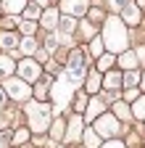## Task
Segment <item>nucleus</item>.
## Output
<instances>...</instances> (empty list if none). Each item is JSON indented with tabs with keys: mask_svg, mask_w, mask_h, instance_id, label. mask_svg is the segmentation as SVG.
<instances>
[{
	"mask_svg": "<svg viewBox=\"0 0 145 148\" xmlns=\"http://www.w3.org/2000/svg\"><path fill=\"white\" fill-rule=\"evenodd\" d=\"M84 135V119L82 114H74L71 111L69 119H66V135H63V143H79Z\"/></svg>",
	"mask_w": 145,
	"mask_h": 148,
	"instance_id": "nucleus-7",
	"label": "nucleus"
},
{
	"mask_svg": "<svg viewBox=\"0 0 145 148\" xmlns=\"http://www.w3.org/2000/svg\"><path fill=\"white\" fill-rule=\"evenodd\" d=\"M58 45H61V37H58V32H48V37H45V50L48 53H56L58 50Z\"/></svg>",
	"mask_w": 145,
	"mask_h": 148,
	"instance_id": "nucleus-29",
	"label": "nucleus"
},
{
	"mask_svg": "<svg viewBox=\"0 0 145 148\" xmlns=\"http://www.w3.org/2000/svg\"><path fill=\"white\" fill-rule=\"evenodd\" d=\"M119 87H124V71H106L103 74V90H111V92H116Z\"/></svg>",
	"mask_w": 145,
	"mask_h": 148,
	"instance_id": "nucleus-13",
	"label": "nucleus"
},
{
	"mask_svg": "<svg viewBox=\"0 0 145 148\" xmlns=\"http://www.w3.org/2000/svg\"><path fill=\"white\" fill-rule=\"evenodd\" d=\"M87 18H90V21H106V16H103V11L100 8H93V11H87Z\"/></svg>",
	"mask_w": 145,
	"mask_h": 148,
	"instance_id": "nucleus-35",
	"label": "nucleus"
},
{
	"mask_svg": "<svg viewBox=\"0 0 145 148\" xmlns=\"http://www.w3.org/2000/svg\"><path fill=\"white\" fill-rule=\"evenodd\" d=\"M19 37H16L13 32H5V29H0V48H3V53H8V50H16L19 48Z\"/></svg>",
	"mask_w": 145,
	"mask_h": 148,
	"instance_id": "nucleus-17",
	"label": "nucleus"
},
{
	"mask_svg": "<svg viewBox=\"0 0 145 148\" xmlns=\"http://www.w3.org/2000/svg\"><path fill=\"white\" fill-rule=\"evenodd\" d=\"M21 16L27 18V21H40V16H42V11H40V5L37 3H29L24 11H21Z\"/></svg>",
	"mask_w": 145,
	"mask_h": 148,
	"instance_id": "nucleus-28",
	"label": "nucleus"
},
{
	"mask_svg": "<svg viewBox=\"0 0 145 148\" xmlns=\"http://www.w3.org/2000/svg\"><path fill=\"white\" fill-rule=\"evenodd\" d=\"M34 3H37V5L42 8V5H48V3H50V0H34Z\"/></svg>",
	"mask_w": 145,
	"mask_h": 148,
	"instance_id": "nucleus-41",
	"label": "nucleus"
},
{
	"mask_svg": "<svg viewBox=\"0 0 145 148\" xmlns=\"http://www.w3.org/2000/svg\"><path fill=\"white\" fill-rule=\"evenodd\" d=\"M40 74H42V64H37L34 58H21L19 64H16V77H21L29 85L40 82Z\"/></svg>",
	"mask_w": 145,
	"mask_h": 148,
	"instance_id": "nucleus-6",
	"label": "nucleus"
},
{
	"mask_svg": "<svg viewBox=\"0 0 145 148\" xmlns=\"http://www.w3.org/2000/svg\"><path fill=\"white\" fill-rule=\"evenodd\" d=\"M124 143H127V148H140V145H142V143H140V135H137V132H129V138H127Z\"/></svg>",
	"mask_w": 145,
	"mask_h": 148,
	"instance_id": "nucleus-37",
	"label": "nucleus"
},
{
	"mask_svg": "<svg viewBox=\"0 0 145 148\" xmlns=\"http://www.w3.org/2000/svg\"><path fill=\"white\" fill-rule=\"evenodd\" d=\"M27 8V0H3V11L8 16H19Z\"/></svg>",
	"mask_w": 145,
	"mask_h": 148,
	"instance_id": "nucleus-22",
	"label": "nucleus"
},
{
	"mask_svg": "<svg viewBox=\"0 0 145 148\" xmlns=\"http://www.w3.org/2000/svg\"><path fill=\"white\" fill-rule=\"evenodd\" d=\"M40 50V42H37V37H24V40L19 42V56H27V58H32L34 53Z\"/></svg>",
	"mask_w": 145,
	"mask_h": 148,
	"instance_id": "nucleus-16",
	"label": "nucleus"
},
{
	"mask_svg": "<svg viewBox=\"0 0 145 148\" xmlns=\"http://www.w3.org/2000/svg\"><path fill=\"white\" fill-rule=\"evenodd\" d=\"M132 106V119L135 122H145V92L135 101V103H129Z\"/></svg>",
	"mask_w": 145,
	"mask_h": 148,
	"instance_id": "nucleus-23",
	"label": "nucleus"
},
{
	"mask_svg": "<svg viewBox=\"0 0 145 148\" xmlns=\"http://www.w3.org/2000/svg\"><path fill=\"white\" fill-rule=\"evenodd\" d=\"M140 95H142V90H140V87H127V90L121 92V98H124L127 103H135Z\"/></svg>",
	"mask_w": 145,
	"mask_h": 148,
	"instance_id": "nucleus-31",
	"label": "nucleus"
},
{
	"mask_svg": "<svg viewBox=\"0 0 145 148\" xmlns=\"http://www.w3.org/2000/svg\"><path fill=\"white\" fill-rule=\"evenodd\" d=\"M140 90L145 92V71H142V79H140Z\"/></svg>",
	"mask_w": 145,
	"mask_h": 148,
	"instance_id": "nucleus-40",
	"label": "nucleus"
},
{
	"mask_svg": "<svg viewBox=\"0 0 145 148\" xmlns=\"http://www.w3.org/2000/svg\"><path fill=\"white\" fill-rule=\"evenodd\" d=\"M40 24H42L48 32H56L58 24H61V11H56V8H45L42 16H40Z\"/></svg>",
	"mask_w": 145,
	"mask_h": 148,
	"instance_id": "nucleus-11",
	"label": "nucleus"
},
{
	"mask_svg": "<svg viewBox=\"0 0 145 148\" xmlns=\"http://www.w3.org/2000/svg\"><path fill=\"white\" fill-rule=\"evenodd\" d=\"M95 130H98V135L106 138V140H111L119 135V130H121V122L114 116V111H106V114H100L95 119Z\"/></svg>",
	"mask_w": 145,
	"mask_h": 148,
	"instance_id": "nucleus-5",
	"label": "nucleus"
},
{
	"mask_svg": "<svg viewBox=\"0 0 145 148\" xmlns=\"http://www.w3.org/2000/svg\"><path fill=\"white\" fill-rule=\"evenodd\" d=\"M108 3H111V8H114V11H121L127 3H129V0H108Z\"/></svg>",
	"mask_w": 145,
	"mask_h": 148,
	"instance_id": "nucleus-39",
	"label": "nucleus"
},
{
	"mask_svg": "<svg viewBox=\"0 0 145 148\" xmlns=\"http://www.w3.org/2000/svg\"><path fill=\"white\" fill-rule=\"evenodd\" d=\"M19 29H21V32H24L27 37H32L34 32H37V21H27V18H24V21L19 24Z\"/></svg>",
	"mask_w": 145,
	"mask_h": 148,
	"instance_id": "nucleus-33",
	"label": "nucleus"
},
{
	"mask_svg": "<svg viewBox=\"0 0 145 148\" xmlns=\"http://www.w3.org/2000/svg\"><path fill=\"white\" fill-rule=\"evenodd\" d=\"M100 148H127V143L124 140H119V138H111V140H103V145Z\"/></svg>",
	"mask_w": 145,
	"mask_h": 148,
	"instance_id": "nucleus-34",
	"label": "nucleus"
},
{
	"mask_svg": "<svg viewBox=\"0 0 145 148\" xmlns=\"http://www.w3.org/2000/svg\"><path fill=\"white\" fill-rule=\"evenodd\" d=\"M11 27H16V16H8V13H5L3 18H0V29H5V32H8Z\"/></svg>",
	"mask_w": 145,
	"mask_h": 148,
	"instance_id": "nucleus-36",
	"label": "nucleus"
},
{
	"mask_svg": "<svg viewBox=\"0 0 145 148\" xmlns=\"http://www.w3.org/2000/svg\"><path fill=\"white\" fill-rule=\"evenodd\" d=\"M116 64H119L124 71L137 69V66H140V56H137V50H124V53H119V56H116Z\"/></svg>",
	"mask_w": 145,
	"mask_h": 148,
	"instance_id": "nucleus-14",
	"label": "nucleus"
},
{
	"mask_svg": "<svg viewBox=\"0 0 145 148\" xmlns=\"http://www.w3.org/2000/svg\"><path fill=\"white\" fill-rule=\"evenodd\" d=\"M137 5H140V8H142V5H145V0H137Z\"/></svg>",
	"mask_w": 145,
	"mask_h": 148,
	"instance_id": "nucleus-42",
	"label": "nucleus"
},
{
	"mask_svg": "<svg viewBox=\"0 0 145 148\" xmlns=\"http://www.w3.org/2000/svg\"><path fill=\"white\" fill-rule=\"evenodd\" d=\"M87 92L84 90H79L77 95H74V103H71V111H74V114H84V108H87Z\"/></svg>",
	"mask_w": 145,
	"mask_h": 148,
	"instance_id": "nucleus-26",
	"label": "nucleus"
},
{
	"mask_svg": "<svg viewBox=\"0 0 145 148\" xmlns=\"http://www.w3.org/2000/svg\"><path fill=\"white\" fill-rule=\"evenodd\" d=\"M82 145L84 148H100L103 145V138L98 135V130H84V135H82Z\"/></svg>",
	"mask_w": 145,
	"mask_h": 148,
	"instance_id": "nucleus-20",
	"label": "nucleus"
},
{
	"mask_svg": "<svg viewBox=\"0 0 145 148\" xmlns=\"http://www.w3.org/2000/svg\"><path fill=\"white\" fill-rule=\"evenodd\" d=\"M3 90L8 92V98L11 101H32V85L29 82H24L21 77H8V79H3Z\"/></svg>",
	"mask_w": 145,
	"mask_h": 148,
	"instance_id": "nucleus-4",
	"label": "nucleus"
},
{
	"mask_svg": "<svg viewBox=\"0 0 145 148\" xmlns=\"http://www.w3.org/2000/svg\"><path fill=\"white\" fill-rule=\"evenodd\" d=\"M140 79H142V71H140V69L124 71V90H127V87H140Z\"/></svg>",
	"mask_w": 145,
	"mask_h": 148,
	"instance_id": "nucleus-25",
	"label": "nucleus"
},
{
	"mask_svg": "<svg viewBox=\"0 0 145 148\" xmlns=\"http://www.w3.org/2000/svg\"><path fill=\"white\" fill-rule=\"evenodd\" d=\"M24 143H29V127L16 130V132H13V138H11V145H13V148H16V145H24Z\"/></svg>",
	"mask_w": 145,
	"mask_h": 148,
	"instance_id": "nucleus-30",
	"label": "nucleus"
},
{
	"mask_svg": "<svg viewBox=\"0 0 145 148\" xmlns=\"http://www.w3.org/2000/svg\"><path fill=\"white\" fill-rule=\"evenodd\" d=\"M87 53H90V58H100L103 53H108L106 50V42H103V37L98 34V37H93V40L87 42Z\"/></svg>",
	"mask_w": 145,
	"mask_h": 148,
	"instance_id": "nucleus-18",
	"label": "nucleus"
},
{
	"mask_svg": "<svg viewBox=\"0 0 145 148\" xmlns=\"http://www.w3.org/2000/svg\"><path fill=\"white\" fill-rule=\"evenodd\" d=\"M114 66H116V53H103L98 58V71H103V74L111 71Z\"/></svg>",
	"mask_w": 145,
	"mask_h": 148,
	"instance_id": "nucleus-24",
	"label": "nucleus"
},
{
	"mask_svg": "<svg viewBox=\"0 0 145 148\" xmlns=\"http://www.w3.org/2000/svg\"><path fill=\"white\" fill-rule=\"evenodd\" d=\"M114 116H116L119 122H129V119H132V106L127 103V101H116V103H114Z\"/></svg>",
	"mask_w": 145,
	"mask_h": 148,
	"instance_id": "nucleus-19",
	"label": "nucleus"
},
{
	"mask_svg": "<svg viewBox=\"0 0 145 148\" xmlns=\"http://www.w3.org/2000/svg\"><path fill=\"white\" fill-rule=\"evenodd\" d=\"M50 85H53V79H42V82H34V90H32V98L34 101H48V90H50Z\"/></svg>",
	"mask_w": 145,
	"mask_h": 148,
	"instance_id": "nucleus-21",
	"label": "nucleus"
},
{
	"mask_svg": "<svg viewBox=\"0 0 145 148\" xmlns=\"http://www.w3.org/2000/svg\"><path fill=\"white\" fill-rule=\"evenodd\" d=\"M24 111H27V119H29V130H32V132L42 135L45 130L50 127V119H53L50 103H42V101H34V98H32Z\"/></svg>",
	"mask_w": 145,
	"mask_h": 148,
	"instance_id": "nucleus-3",
	"label": "nucleus"
},
{
	"mask_svg": "<svg viewBox=\"0 0 145 148\" xmlns=\"http://www.w3.org/2000/svg\"><path fill=\"white\" fill-rule=\"evenodd\" d=\"M87 11H90L87 0H61V13H63V16L79 18V16H84Z\"/></svg>",
	"mask_w": 145,
	"mask_h": 148,
	"instance_id": "nucleus-9",
	"label": "nucleus"
},
{
	"mask_svg": "<svg viewBox=\"0 0 145 148\" xmlns=\"http://www.w3.org/2000/svg\"><path fill=\"white\" fill-rule=\"evenodd\" d=\"M119 16H121V21H124L127 27H137V24H140V18H142V8H140L137 3H132V0H129V3H127V5L119 11Z\"/></svg>",
	"mask_w": 145,
	"mask_h": 148,
	"instance_id": "nucleus-8",
	"label": "nucleus"
},
{
	"mask_svg": "<svg viewBox=\"0 0 145 148\" xmlns=\"http://www.w3.org/2000/svg\"><path fill=\"white\" fill-rule=\"evenodd\" d=\"M100 114H106V101L98 98V95H93V101H90L87 108H84V119H87V122H95Z\"/></svg>",
	"mask_w": 145,
	"mask_h": 148,
	"instance_id": "nucleus-12",
	"label": "nucleus"
},
{
	"mask_svg": "<svg viewBox=\"0 0 145 148\" xmlns=\"http://www.w3.org/2000/svg\"><path fill=\"white\" fill-rule=\"evenodd\" d=\"M5 106H8V92L3 90V85H0V111H3Z\"/></svg>",
	"mask_w": 145,
	"mask_h": 148,
	"instance_id": "nucleus-38",
	"label": "nucleus"
},
{
	"mask_svg": "<svg viewBox=\"0 0 145 148\" xmlns=\"http://www.w3.org/2000/svg\"><path fill=\"white\" fill-rule=\"evenodd\" d=\"M16 74V61L11 53H0V79H8Z\"/></svg>",
	"mask_w": 145,
	"mask_h": 148,
	"instance_id": "nucleus-15",
	"label": "nucleus"
},
{
	"mask_svg": "<svg viewBox=\"0 0 145 148\" xmlns=\"http://www.w3.org/2000/svg\"><path fill=\"white\" fill-rule=\"evenodd\" d=\"M58 148H63V145H58Z\"/></svg>",
	"mask_w": 145,
	"mask_h": 148,
	"instance_id": "nucleus-43",
	"label": "nucleus"
},
{
	"mask_svg": "<svg viewBox=\"0 0 145 148\" xmlns=\"http://www.w3.org/2000/svg\"><path fill=\"white\" fill-rule=\"evenodd\" d=\"M50 132H53V138H56V140L63 138V135H66V122H63V119H56V124L50 127Z\"/></svg>",
	"mask_w": 145,
	"mask_h": 148,
	"instance_id": "nucleus-32",
	"label": "nucleus"
},
{
	"mask_svg": "<svg viewBox=\"0 0 145 148\" xmlns=\"http://www.w3.org/2000/svg\"><path fill=\"white\" fill-rule=\"evenodd\" d=\"M100 90H103V71L90 69L84 74V92H87V95H98Z\"/></svg>",
	"mask_w": 145,
	"mask_h": 148,
	"instance_id": "nucleus-10",
	"label": "nucleus"
},
{
	"mask_svg": "<svg viewBox=\"0 0 145 148\" xmlns=\"http://www.w3.org/2000/svg\"><path fill=\"white\" fill-rule=\"evenodd\" d=\"M103 42H106V50L108 53H124L127 45H129V34H127V24L121 21V16H106L103 21Z\"/></svg>",
	"mask_w": 145,
	"mask_h": 148,
	"instance_id": "nucleus-1",
	"label": "nucleus"
},
{
	"mask_svg": "<svg viewBox=\"0 0 145 148\" xmlns=\"http://www.w3.org/2000/svg\"><path fill=\"white\" fill-rule=\"evenodd\" d=\"M79 32H82V40H93V37H98V29H95V24L90 21V18H84V21L79 24Z\"/></svg>",
	"mask_w": 145,
	"mask_h": 148,
	"instance_id": "nucleus-27",
	"label": "nucleus"
},
{
	"mask_svg": "<svg viewBox=\"0 0 145 148\" xmlns=\"http://www.w3.org/2000/svg\"><path fill=\"white\" fill-rule=\"evenodd\" d=\"M87 64H90V53H87L84 48H71L69 56H66L63 79H66V82H84V74L90 71Z\"/></svg>",
	"mask_w": 145,
	"mask_h": 148,
	"instance_id": "nucleus-2",
	"label": "nucleus"
}]
</instances>
